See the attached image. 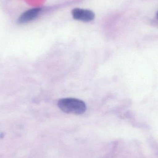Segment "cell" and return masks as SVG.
I'll list each match as a JSON object with an SVG mask.
<instances>
[{
  "label": "cell",
  "instance_id": "1",
  "mask_svg": "<svg viewBox=\"0 0 158 158\" xmlns=\"http://www.w3.org/2000/svg\"><path fill=\"white\" fill-rule=\"evenodd\" d=\"M59 108L66 113L80 114L84 113L86 110L85 103L75 98H65L60 99L58 102Z\"/></svg>",
  "mask_w": 158,
  "mask_h": 158
},
{
  "label": "cell",
  "instance_id": "2",
  "mask_svg": "<svg viewBox=\"0 0 158 158\" xmlns=\"http://www.w3.org/2000/svg\"><path fill=\"white\" fill-rule=\"evenodd\" d=\"M71 14L74 19L83 22H90L95 18L94 13L89 9L74 8L72 10Z\"/></svg>",
  "mask_w": 158,
  "mask_h": 158
},
{
  "label": "cell",
  "instance_id": "3",
  "mask_svg": "<svg viewBox=\"0 0 158 158\" xmlns=\"http://www.w3.org/2000/svg\"><path fill=\"white\" fill-rule=\"evenodd\" d=\"M42 12V8L40 7L31 8L27 10L20 15L18 20L19 24H24L30 22L36 19Z\"/></svg>",
  "mask_w": 158,
  "mask_h": 158
},
{
  "label": "cell",
  "instance_id": "4",
  "mask_svg": "<svg viewBox=\"0 0 158 158\" xmlns=\"http://www.w3.org/2000/svg\"><path fill=\"white\" fill-rule=\"evenodd\" d=\"M4 136V135L2 133V134H1V135H0V138H3Z\"/></svg>",
  "mask_w": 158,
  "mask_h": 158
},
{
  "label": "cell",
  "instance_id": "5",
  "mask_svg": "<svg viewBox=\"0 0 158 158\" xmlns=\"http://www.w3.org/2000/svg\"><path fill=\"white\" fill-rule=\"evenodd\" d=\"M157 18L158 19V11L157 13Z\"/></svg>",
  "mask_w": 158,
  "mask_h": 158
}]
</instances>
